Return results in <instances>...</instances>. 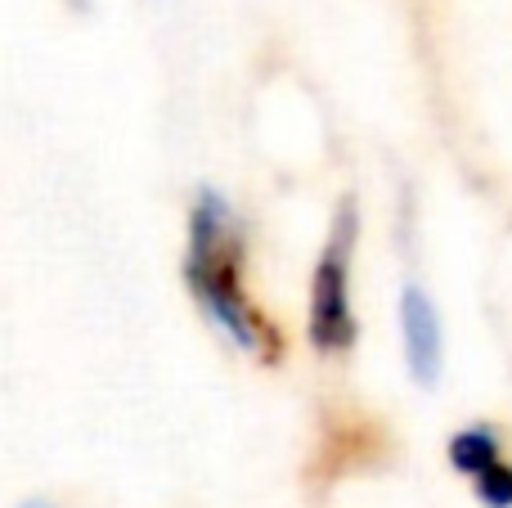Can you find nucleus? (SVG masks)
Segmentation results:
<instances>
[{"instance_id": "nucleus-1", "label": "nucleus", "mask_w": 512, "mask_h": 508, "mask_svg": "<svg viewBox=\"0 0 512 508\" xmlns=\"http://www.w3.org/2000/svg\"><path fill=\"white\" fill-rule=\"evenodd\" d=\"M185 279L194 302L207 311V320L225 333L239 351L279 365L283 338L261 306L252 302L248 284H243V234L230 216V203L221 194H198L194 212H189V243H185Z\"/></svg>"}, {"instance_id": "nucleus-2", "label": "nucleus", "mask_w": 512, "mask_h": 508, "mask_svg": "<svg viewBox=\"0 0 512 508\" xmlns=\"http://www.w3.org/2000/svg\"><path fill=\"white\" fill-rule=\"evenodd\" d=\"M351 252H355V207L342 203L324 248H319L315 275H310V347L319 356H342L360 338L351 306Z\"/></svg>"}, {"instance_id": "nucleus-3", "label": "nucleus", "mask_w": 512, "mask_h": 508, "mask_svg": "<svg viewBox=\"0 0 512 508\" xmlns=\"http://www.w3.org/2000/svg\"><path fill=\"white\" fill-rule=\"evenodd\" d=\"M400 333H405V360H409L414 383L432 387L445 365V333H441L436 302L418 284H409L405 293H400Z\"/></svg>"}, {"instance_id": "nucleus-4", "label": "nucleus", "mask_w": 512, "mask_h": 508, "mask_svg": "<svg viewBox=\"0 0 512 508\" xmlns=\"http://www.w3.org/2000/svg\"><path fill=\"white\" fill-rule=\"evenodd\" d=\"M450 464L459 468V473L468 477L472 486H477L481 477H490L499 464H504V455H499V437L486 428V423L454 432V441H450Z\"/></svg>"}]
</instances>
